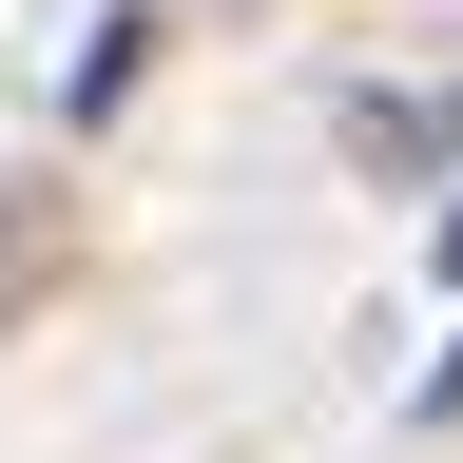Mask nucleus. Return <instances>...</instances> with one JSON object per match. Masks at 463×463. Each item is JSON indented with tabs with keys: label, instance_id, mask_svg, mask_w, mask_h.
I'll return each mask as SVG.
<instances>
[{
	"label": "nucleus",
	"instance_id": "nucleus-1",
	"mask_svg": "<svg viewBox=\"0 0 463 463\" xmlns=\"http://www.w3.org/2000/svg\"><path fill=\"white\" fill-rule=\"evenodd\" d=\"M444 289H463V213H444ZM425 405H463V347H444V367H425Z\"/></svg>",
	"mask_w": 463,
	"mask_h": 463
}]
</instances>
